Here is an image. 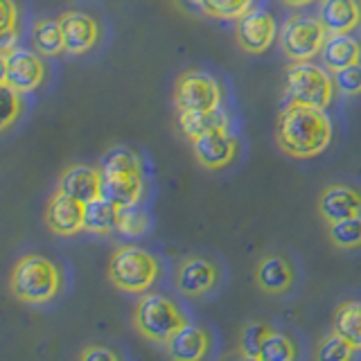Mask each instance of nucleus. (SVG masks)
<instances>
[{"mask_svg":"<svg viewBox=\"0 0 361 361\" xmlns=\"http://www.w3.org/2000/svg\"><path fill=\"white\" fill-rule=\"evenodd\" d=\"M282 5L289 7V9H305V7H310L314 3H319V0H280Z\"/></svg>","mask_w":361,"mask_h":361,"instance_id":"nucleus-36","label":"nucleus"},{"mask_svg":"<svg viewBox=\"0 0 361 361\" xmlns=\"http://www.w3.org/2000/svg\"><path fill=\"white\" fill-rule=\"evenodd\" d=\"M332 330L343 336L350 348L361 350V300H343L332 314Z\"/></svg>","mask_w":361,"mask_h":361,"instance_id":"nucleus-22","label":"nucleus"},{"mask_svg":"<svg viewBox=\"0 0 361 361\" xmlns=\"http://www.w3.org/2000/svg\"><path fill=\"white\" fill-rule=\"evenodd\" d=\"M84 208L86 203L63 195L56 190L45 206V226L61 237H73L84 231Z\"/></svg>","mask_w":361,"mask_h":361,"instance_id":"nucleus-16","label":"nucleus"},{"mask_svg":"<svg viewBox=\"0 0 361 361\" xmlns=\"http://www.w3.org/2000/svg\"><path fill=\"white\" fill-rule=\"evenodd\" d=\"M336 95L330 71L314 61L291 63L285 73V97L287 104L310 106L327 111Z\"/></svg>","mask_w":361,"mask_h":361,"instance_id":"nucleus-5","label":"nucleus"},{"mask_svg":"<svg viewBox=\"0 0 361 361\" xmlns=\"http://www.w3.org/2000/svg\"><path fill=\"white\" fill-rule=\"evenodd\" d=\"M332 120L321 109L287 104L276 120V145L291 158L307 161L332 145Z\"/></svg>","mask_w":361,"mask_h":361,"instance_id":"nucleus-1","label":"nucleus"},{"mask_svg":"<svg viewBox=\"0 0 361 361\" xmlns=\"http://www.w3.org/2000/svg\"><path fill=\"white\" fill-rule=\"evenodd\" d=\"M327 30L319 16L307 14H291L278 30V43L280 50L291 63L314 61L316 56H321V50L327 41Z\"/></svg>","mask_w":361,"mask_h":361,"instance_id":"nucleus-7","label":"nucleus"},{"mask_svg":"<svg viewBox=\"0 0 361 361\" xmlns=\"http://www.w3.org/2000/svg\"><path fill=\"white\" fill-rule=\"evenodd\" d=\"M319 20L327 34H353L361 27L359 0H319Z\"/></svg>","mask_w":361,"mask_h":361,"instance_id":"nucleus-19","label":"nucleus"},{"mask_svg":"<svg viewBox=\"0 0 361 361\" xmlns=\"http://www.w3.org/2000/svg\"><path fill=\"white\" fill-rule=\"evenodd\" d=\"M190 3H197V0H190Z\"/></svg>","mask_w":361,"mask_h":361,"instance_id":"nucleus-39","label":"nucleus"},{"mask_svg":"<svg viewBox=\"0 0 361 361\" xmlns=\"http://www.w3.org/2000/svg\"><path fill=\"white\" fill-rule=\"evenodd\" d=\"M221 280V267L208 255H188L178 262L174 285L185 298H201L210 293Z\"/></svg>","mask_w":361,"mask_h":361,"instance_id":"nucleus-9","label":"nucleus"},{"mask_svg":"<svg viewBox=\"0 0 361 361\" xmlns=\"http://www.w3.org/2000/svg\"><path fill=\"white\" fill-rule=\"evenodd\" d=\"M118 217L120 208L109 199L99 197L86 203L84 208V231L93 235H109L118 231Z\"/></svg>","mask_w":361,"mask_h":361,"instance_id":"nucleus-23","label":"nucleus"},{"mask_svg":"<svg viewBox=\"0 0 361 361\" xmlns=\"http://www.w3.org/2000/svg\"><path fill=\"white\" fill-rule=\"evenodd\" d=\"M20 39V30L18 27H9V30H0V52H11L18 45Z\"/></svg>","mask_w":361,"mask_h":361,"instance_id":"nucleus-35","label":"nucleus"},{"mask_svg":"<svg viewBox=\"0 0 361 361\" xmlns=\"http://www.w3.org/2000/svg\"><path fill=\"white\" fill-rule=\"evenodd\" d=\"M321 61L330 73L361 63V41L353 34H330L321 50Z\"/></svg>","mask_w":361,"mask_h":361,"instance_id":"nucleus-21","label":"nucleus"},{"mask_svg":"<svg viewBox=\"0 0 361 361\" xmlns=\"http://www.w3.org/2000/svg\"><path fill=\"white\" fill-rule=\"evenodd\" d=\"M240 361H259V359H257V357H248V355H242V357H240Z\"/></svg>","mask_w":361,"mask_h":361,"instance_id":"nucleus-38","label":"nucleus"},{"mask_svg":"<svg viewBox=\"0 0 361 361\" xmlns=\"http://www.w3.org/2000/svg\"><path fill=\"white\" fill-rule=\"evenodd\" d=\"M271 332V325L262 323V321H251L246 323L240 330V355H248V357H257L259 348H262L264 338Z\"/></svg>","mask_w":361,"mask_h":361,"instance_id":"nucleus-30","label":"nucleus"},{"mask_svg":"<svg viewBox=\"0 0 361 361\" xmlns=\"http://www.w3.org/2000/svg\"><path fill=\"white\" fill-rule=\"evenodd\" d=\"M203 14L217 20H240L253 9L255 0H197L195 3Z\"/></svg>","mask_w":361,"mask_h":361,"instance_id":"nucleus-26","label":"nucleus"},{"mask_svg":"<svg viewBox=\"0 0 361 361\" xmlns=\"http://www.w3.org/2000/svg\"><path fill=\"white\" fill-rule=\"evenodd\" d=\"M109 282L124 293H147L161 276V262L140 246H118L109 259Z\"/></svg>","mask_w":361,"mask_h":361,"instance_id":"nucleus-4","label":"nucleus"},{"mask_svg":"<svg viewBox=\"0 0 361 361\" xmlns=\"http://www.w3.org/2000/svg\"><path fill=\"white\" fill-rule=\"evenodd\" d=\"M32 43L34 52L41 56H59L66 52L63 32L59 25V18H41L32 25Z\"/></svg>","mask_w":361,"mask_h":361,"instance_id":"nucleus-24","label":"nucleus"},{"mask_svg":"<svg viewBox=\"0 0 361 361\" xmlns=\"http://www.w3.org/2000/svg\"><path fill=\"white\" fill-rule=\"evenodd\" d=\"M23 113L20 93L9 84H0V131L9 129Z\"/></svg>","mask_w":361,"mask_h":361,"instance_id":"nucleus-31","label":"nucleus"},{"mask_svg":"<svg viewBox=\"0 0 361 361\" xmlns=\"http://www.w3.org/2000/svg\"><path fill=\"white\" fill-rule=\"evenodd\" d=\"M174 106L178 113L221 109L224 88L219 79L206 71H197V68L180 73L174 82Z\"/></svg>","mask_w":361,"mask_h":361,"instance_id":"nucleus-8","label":"nucleus"},{"mask_svg":"<svg viewBox=\"0 0 361 361\" xmlns=\"http://www.w3.org/2000/svg\"><path fill=\"white\" fill-rule=\"evenodd\" d=\"M18 27V7L14 0H0V30Z\"/></svg>","mask_w":361,"mask_h":361,"instance_id":"nucleus-34","label":"nucleus"},{"mask_svg":"<svg viewBox=\"0 0 361 361\" xmlns=\"http://www.w3.org/2000/svg\"><path fill=\"white\" fill-rule=\"evenodd\" d=\"M7 82V54L0 52V84Z\"/></svg>","mask_w":361,"mask_h":361,"instance_id":"nucleus-37","label":"nucleus"},{"mask_svg":"<svg viewBox=\"0 0 361 361\" xmlns=\"http://www.w3.org/2000/svg\"><path fill=\"white\" fill-rule=\"evenodd\" d=\"M259 361H296L298 359V348L291 336L271 330L264 338L262 348H259Z\"/></svg>","mask_w":361,"mask_h":361,"instance_id":"nucleus-27","label":"nucleus"},{"mask_svg":"<svg viewBox=\"0 0 361 361\" xmlns=\"http://www.w3.org/2000/svg\"><path fill=\"white\" fill-rule=\"evenodd\" d=\"M334 88L338 95L343 97H359L361 95V63L341 68V71L332 73Z\"/></svg>","mask_w":361,"mask_h":361,"instance_id":"nucleus-32","label":"nucleus"},{"mask_svg":"<svg viewBox=\"0 0 361 361\" xmlns=\"http://www.w3.org/2000/svg\"><path fill=\"white\" fill-rule=\"evenodd\" d=\"M253 280L267 296H285L296 285V267L282 253H264L255 264Z\"/></svg>","mask_w":361,"mask_h":361,"instance_id":"nucleus-12","label":"nucleus"},{"mask_svg":"<svg viewBox=\"0 0 361 361\" xmlns=\"http://www.w3.org/2000/svg\"><path fill=\"white\" fill-rule=\"evenodd\" d=\"M11 296L27 305H45L59 298L63 289V274L56 262L39 253L18 257L9 274Z\"/></svg>","mask_w":361,"mask_h":361,"instance_id":"nucleus-3","label":"nucleus"},{"mask_svg":"<svg viewBox=\"0 0 361 361\" xmlns=\"http://www.w3.org/2000/svg\"><path fill=\"white\" fill-rule=\"evenodd\" d=\"M56 190L82 203L99 199L102 197V169L86 165V163L68 165L59 174Z\"/></svg>","mask_w":361,"mask_h":361,"instance_id":"nucleus-18","label":"nucleus"},{"mask_svg":"<svg viewBox=\"0 0 361 361\" xmlns=\"http://www.w3.org/2000/svg\"><path fill=\"white\" fill-rule=\"evenodd\" d=\"M188 323L185 314L178 310V305L163 296V293L147 291L140 293L138 302L133 307V327L142 338L152 343H165L176 330Z\"/></svg>","mask_w":361,"mask_h":361,"instance_id":"nucleus-6","label":"nucleus"},{"mask_svg":"<svg viewBox=\"0 0 361 361\" xmlns=\"http://www.w3.org/2000/svg\"><path fill=\"white\" fill-rule=\"evenodd\" d=\"M355 350L334 330L323 334L314 348V361H353Z\"/></svg>","mask_w":361,"mask_h":361,"instance_id":"nucleus-28","label":"nucleus"},{"mask_svg":"<svg viewBox=\"0 0 361 361\" xmlns=\"http://www.w3.org/2000/svg\"><path fill=\"white\" fill-rule=\"evenodd\" d=\"M276 18L264 9H251L235 25V41L246 54H264L278 37Z\"/></svg>","mask_w":361,"mask_h":361,"instance_id":"nucleus-11","label":"nucleus"},{"mask_svg":"<svg viewBox=\"0 0 361 361\" xmlns=\"http://www.w3.org/2000/svg\"><path fill=\"white\" fill-rule=\"evenodd\" d=\"M59 25L63 32V43L68 54H86L99 41V23L86 11H63L59 16Z\"/></svg>","mask_w":361,"mask_h":361,"instance_id":"nucleus-17","label":"nucleus"},{"mask_svg":"<svg viewBox=\"0 0 361 361\" xmlns=\"http://www.w3.org/2000/svg\"><path fill=\"white\" fill-rule=\"evenodd\" d=\"M316 210L325 224L343 221L361 214V188L348 180H336V183L325 185L316 199Z\"/></svg>","mask_w":361,"mask_h":361,"instance_id":"nucleus-10","label":"nucleus"},{"mask_svg":"<svg viewBox=\"0 0 361 361\" xmlns=\"http://www.w3.org/2000/svg\"><path fill=\"white\" fill-rule=\"evenodd\" d=\"M327 240L336 251H359L361 248V214L343 221L327 224Z\"/></svg>","mask_w":361,"mask_h":361,"instance_id":"nucleus-25","label":"nucleus"},{"mask_svg":"<svg viewBox=\"0 0 361 361\" xmlns=\"http://www.w3.org/2000/svg\"><path fill=\"white\" fill-rule=\"evenodd\" d=\"M152 219L142 208L131 206V208H120V217H118V233L127 235V237H140L149 231Z\"/></svg>","mask_w":361,"mask_h":361,"instance_id":"nucleus-29","label":"nucleus"},{"mask_svg":"<svg viewBox=\"0 0 361 361\" xmlns=\"http://www.w3.org/2000/svg\"><path fill=\"white\" fill-rule=\"evenodd\" d=\"M102 197L118 208L138 206L145 197V174L140 156L129 147H111L102 158Z\"/></svg>","mask_w":361,"mask_h":361,"instance_id":"nucleus-2","label":"nucleus"},{"mask_svg":"<svg viewBox=\"0 0 361 361\" xmlns=\"http://www.w3.org/2000/svg\"><path fill=\"white\" fill-rule=\"evenodd\" d=\"M192 152H195L197 163L208 169V172H219L228 167L237 154H240V140L231 131H214L206 133L201 138L192 140Z\"/></svg>","mask_w":361,"mask_h":361,"instance_id":"nucleus-13","label":"nucleus"},{"mask_svg":"<svg viewBox=\"0 0 361 361\" xmlns=\"http://www.w3.org/2000/svg\"><path fill=\"white\" fill-rule=\"evenodd\" d=\"M163 345L169 361H206L212 348V334L203 325L185 323Z\"/></svg>","mask_w":361,"mask_h":361,"instance_id":"nucleus-14","label":"nucleus"},{"mask_svg":"<svg viewBox=\"0 0 361 361\" xmlns=\"http://www.w3.org/2000/svg\"><path fill=\"white\" fill-rule=\"evenodd\" d=\"M77 361H122V359L113 348L93 343V345H86L82 353H79Z\"/></svg>","mask_w":361,"mask_h":361,"instance_id":"nucleus-33","label":"nucleus"},{"mask_svg":"<svg viewBox=\"0 0 361 361\" xmlns=\"http://www.w3.org/2000/svg\"><path fill=\"white\" fill-rule=\"evenodd\" d=\"M45 79V63L39 52L14 48L7 52V82L18 93L37 90Z\"/></svg>","mask_w":361,"mask_h":361,"instance_id":"nucleus-15","label":"nucleus"},{"mask_svg":"<svg viewBox=\"0 0 361 361\" xmlns=\"http://www.w3.org/2000/svg\"><path fill=\"white\" fill-rule=\"evenodd\" d=\"M178 129L188 142L201 138L206 133L214 131H228L231 129V116L224 106L214 111H188L178 113Z\"/></svg>","mask_w":361,"mask_h":361,"instance_id":"nucleus-20","label":"nucleus"}]
</instances>
